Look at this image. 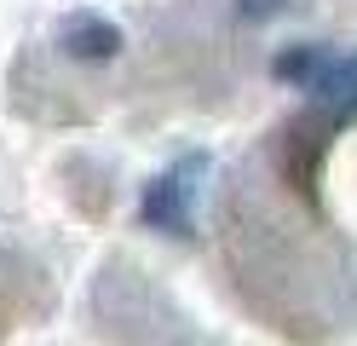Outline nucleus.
Returning a JSON list of instances; mask_svg holds the SVG:
<instances>
[{
  "instance_id": "nucleus-1",
  "label": "nucleus",
  "mask_w": 357,
  "mask_h": 346,
  "mask_svg": "<svg viewBox=\"0 0 357 346\" xmlns=\"http://www.w3.org/2000/svg\"><path fill=\"white\" fill-rule=\"evenodd\" d=\"M208 173H213V161L202 150H185L173 168H162L144 185L139 219L150 231H167V237H190V231H196V208H202V191H208Z\"/></svg>"
},
{
  "instance_id": "nucleus-2",
  "label": "nucleus",
  "mask_w": 357,
  "mask_h": 346,
  "mask_svg": "<svg viewBox=\"0 0 357 346\" xmlns=\"http://www.w3.org/2000/svg\"><path fill=\"white\" fill-rule=\"evenodd\" d=\"M311 110L323 115V122H357V46H346V52H328L317 81L305 87Z\"/></svg>"
},
{
  "instance_id": "nucleus-3",
  "label": "nucleus",
  "mask_w": 357,
  "mask_h": 346,
  "mask_svg": "<svg viewBox=\"0 0 357 346\" xmlns=\"http://www.w3.org/2000/svg\"><path fill=\"white\" fill-rule=\"evenodd\" d=\"M58 41H63V52L81 58V64H109L121 52V29L109 17H98V12H70L58 23Z\"/></svg>"
},
{
  "instance_id": "nucleus-4",
  "label": "nucleus",
  "mask_w": 357,
  "mask_h": 346,
  "mask_svg": "<svg viewBox=\"0 0 357 346\" xmlns=\"http://www.w3.org/2000/svg\"><path fill=\"white\" fill-rule=\"evenodd\" d=\"M323 58H328V46H317V41H305V46H282V52L271 58V75L305 92L311 81H317V69H323Z\"/></svg>"
},
{
  "instance_id": "nucleus-5",
  "label": "nucleus",
  "mask_w": 357,
  "mask_h": 346,
  "mask_svg": "<svg viewBox=\"0 0 357 346\" xmlns=\"http://www.w3.org/2000/svg\"><path fill=\"white\" fill-rule=\"evenodd\" d=\"M236 12L242 17H271V12H282V0H242Z\"/></svg>"
}]
</instances>
